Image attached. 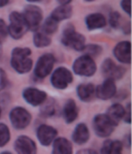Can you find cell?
Listing matches in <instances>:
<instances>
[{
  "mask_svg": "<svg viewBox=\"0 0 132 154\" xmlns=\"http://www.w3.org/2000/svg\"><path fill=\"white\" fill-rule=\"evenodd\" d=\"M85 25L88 30L103 29L107 25V20L101 13H92L85 18Z\"/></svg>",
  "mask_w": 132,
  "mask_h": 154,
  "instance_id": "obj_16",
  "label": "cell"
},
{
  "mask_svg": "<svg viewBox=\"0 0 132 154\" xmlns=\"http://www.w3.org/2000/svg\"><path fill=\"white\" fill-rule=\"evenodd\" d=\"M101 70L106 79L115 80L122 79L126 73V69L122 66L117 65L111 58H106L101 65Z\"/></svg>",
  "mask_w": 132,
  "mask_h": 154,
  "instance_id": "obj_10",
  "label": "cell"
},
{
  "mask_svg": "<svg viewBox=\"0 0 132 154\" xmlns=\"http://www.w3.org/2000/svg\"><path fill=\"white\" fill-rule=\"evenodd\" d=\"M62 117L66 124L73 123L78 117V108L74 100L69 99L62 109Z\"/></svg>",
  "mask_w": 132,
  "mask_h": 154,
  "instance_id": "obj_17",
  "label": "cell"
},
{
  "mask_svg": "<svg viewBox=\"0 0 132 154\" xmlns=\"http://www.w3.org/2000/svg\"><path fill=\"white\" fill-rule=\"evenodd\" d=\"M84 54L90 56L91 57H99V55L103 51V47L99 44H89L86 45L83 51Z\"/></svg>",
  "mask_w": 132,
  "mask_h": 154,
  "instance_id": "obj_27",
  "label": "cell"
},
{
  "mask_svg": "<svg viewBox=\"0 0 132 154\" xmlns=\"http://www.w3.org/2000/svg\"><path fill=\"white\" fill-rule=\"evenodd\" d=\"M124 110V107L122 104L120 103H115L109 107L106 111V116L109 117V119L111 121L115 126H117L120 121L123 120Z\"/></svg>",
  "mask_w": 132,
  "mask_h": 154,
  "instance_id": "obj_21",
  "label": "cell"
},
{
  "mask_svg": "<svg viewBox=\"0 0 132 154\" xmlns=\"http://www.w3.org/2000/svg\"><path fill=\"white\" fill-rule=\"evenodd\" d=\"M115 127V125L109 119L106 114H98L94 117L93 128L99 137H109L114 132Z\"/></svg>",
  "mask_w": 132,
  "mask_h": 154,
  "instance_id": "obj_7",
  "label": "cell"
},
{
  "mask_svg": "<svg viewBox=\"0 0 132 154\" xmlns=\"http://www.w3.org/2000/svg\"><path fill=\"white\" fill-rule=\"evenodd\" d=\"M14 149L18 153L30 154L36 152L37 146L31 138L26 136H20L14 142Z\"/></svg>",
  "mask_w": 132,
  "mask_h": 154,
  "instance_id": "obj_15",
  "label": "cell"
},
{
  "mask_svg": "<svg viewBox=\"0 0 132 154\" xmlns=\"http://www.w3.org/2000/svg\"><path fill=\"white\" fill-rule=\"evenodd\" d=\"M120 27H122L121 29H122V31L124 32V35H130V32H131V28H130V22H126L124 25L120 26Z\"/></svg>",
  "mask_w": 132,
  "mask_h": 154,
  "instance_id": "obj_35",
  "label": "cell"
},
{
  "mask_svg": "<svg viewBox=\"0 0 132 154\" xmlns=\"http://www.w3.org/2000/svg\"><path fill=\"white\" fill-rule=\"evenodd\" d=\"M32 51L28 47H16L12 51L11 66L20 74L29 72L33 67V60L30 58Z\"/></svg>",
  "mask_w": 132,
  "mask_h": 154,
  "instance_id": "obj_1",
  "label": "cell"
},
{
  "mask_svg": "<svg viewBox=\"0 0 132 154\" xmlns=\"http://www.w3.org/2000/svg\"><path fill=\"white\" fill-rule=\"evenodd\" d=\"M72 70L77 75L89 78L95 74L97 71V65L93 57L88 55L83 54L75 59L72 64Z\"/></svg>",
  "mask_w": 132,
  "mask_h": 154,
  "instance_id": "obj_4",
  "label": "cell"
},
{
  "mask_svg": "<svg viewBox=\"0 0 132 154\" xmlns=\"http://www.w3.org/2000/svg\"><path fill=\"white\" fill-rule=\"evenodd\" d=\"M124 115L123 117V121L127 123V124H130L131 123V104L128 103L126 108H124Z\"/></svg>",
  "mask_w": 132,
  "mask_h": 154,
  "instance_id": "obj_32",
  "label": "cell"
},
{
  "mask_svg": "<svg viewBox=\"0 0 132 154\" xmlns=\"http://www.w3.org/2000/svg\"><path fill=\"white\" fill-rule=\"evenodd\" d=\"M51 83L55 88L63 90L68 87L73 81V75L72 72L65 67H59L54 70L51 76Z\"/></svg>",
  "mask_w": 132,
  "mask_h": 154,
  "instance_id": "obj_8",
  "label": "cell"
},
{
  "mask_svg": "<svg viewBox=\"0 0 132 154\" xmlns=\"http://www.w3.org/2000/svg\"><path fill=\"white\" fill-rule=\"evenodd\" d=\"M33 44L37 48H44L51 44V39L50 35L38 29L34 32Z\"/></svg>",
  "mask_w": 132,
  "mask_h": 154,
  "instance_id": "obj_24",
  "label": "cell"
},
{
  "mask_svg": "<svg viewBox=\"0 0 132 154\" xmlns=\"http://www.w3.org/2000/svg\"><path fill=\"white\" fill-rule=\"evenodd\" d=\"M26 1L29 3H37V2H40L41 0H26Z\"/></svg>",
  "mask_w": 132,
  "mask_h": 154,
  "instance_id": "obj_40",
  "label": "cell"
},
{
  "mask_svg": "<svg viewBox=\"0 0 132 154\" xmlns=\"http://www.w3.org/2000/svg\"><path fill=\"white\" fill-rule=\"evenodd\" d=\"M72 141L78 145L87 143L90 138V131L85 123H79L76 125L72 135Z\"/></svg>",
  "mask_w": 132,
  "mask_h": 154,
  "instance_id": "obj_18",
  "label": "cell"
},
{
  "mask_svg": "<svg viewBox=\"0 0 132 154\" xmlns=\"http://www.w3.org/2000/svg\"><path fill=\"white\" fill-rule=\"evenodd\" d=\"M22 14L26 21L29 30L35 32L40 29L43 20V11L40 7L34 4L27 5Z\"/></svg>",
  "mask_w": 132,
  "mask_h": 154,
  "instance_id": "obj_5",
  "label": "cell"
},
{
  "mask_svg": "<svg viewBox=\"0 0 132 154\" xmlns=\"http://www.w3.org/2000/svg\"><path fill=\"white\" fill-rule=\"evenodd\" d=\"M95 86L93 83H81L77 87L78 99L83 102H90L94 99Z\"/></svg>",
  "mask_w": 132,
  "mask_h": 154,
  "instance_id": "obj_20",
  "label": "cell"
},
{
  "mask_svg": "<svg viewBox=\"0 0 132 154\" xmlns=\"http://www.w3.org/2000/svg\"><path fill=\"white\" fill-rule=\"evenodd\" d=\"M8 20H9V25H8V35L13 39L14 40L20 39L29 30L26 21L21 13L18 11H13L10 13Z\"/></svg>",
  "mask_w": 132,
  "mask_h": 154,
  "instance_id": "obj_3",
  "label": "cell"
},
{
  "mask_svg": "<svg viewBox=\"0 0 132 154\" xmlns=\"http://www.w3.org/2000/svg\"><path fill=\"white\" fill-rule=\"evenodd\" d=\"M7 76L5 72L0 68V90H2L7 84Z\"/></svg>",
  "mask_w": 132,
  "mask_h": 154,
  "instance_id": "obj_33",
  "label": "cell"
},
{
  "mask_svg": "<svg viewBox=\"0 0 132 154\" xmlns=\"http://www.w3.org/2000/svg\"><path fill=\"white\" fill-rule=\"evenodd\" d=\"M9 120L15 129L24 130L30 124L32 116L26 109L18 106L10 111Z\"/></svg>",
  "mask_w": 132,
  "mask_h": 154,
  "instance_id": "obj_9",
  "label": "cell"
},
{
  "mask_svg": "<svg viewBox=\"0 0 132 154\" xmlns=\"http://www.w3.org/2000/svg\"><path fill=\"white\" fill-rule=\"evenodd\" d=\"M41 116L44 118H50V117L55 116L57 112V104L56 101L50 98L46 99L45 102L41 104V108L40 109Z\"/></svg>",
  "mask_w": 132,
  "mask_h": 154,
  "instance_id": "obj_25",
  "label": "cell"
},
{
  "mask_svg": "<svg viewBox=\"0 0 132 154\" xmlns=\"http://www.w3.org/2000/svg\"><path fill=\"white\" fill-rule=\"evenodd\" d=\"M22 96L24 100L32 106L41 105L45 102V100L48 98L47 94L45 91L33 87L26 88L25 89H24L22 93Z\"/></svg>",
  "mask_w": 132,
  "mask_h": 154,
  "instance_id": "obj_12",
  "label": "cell"
},
{
  "mask_svg": "<svg viewBox=\"0 0 132 154\" xmlns=\"http://www.w3.org/2000/svg\"><path fill=\"white\" fill-rule=\"evenodd\" d=\"M58 26H59V22L55 20L52 17L49 16L44 20L41 27L42 32H44L48 35H51L57 31Z\"/></svg>",
  "mask_w": 132,
  "mask_h": 154,
  "instance_id": "obj_26",
  "label": "cell"
},
{
  "mask_svg": "<svg viewBox=\"0 0 132 154\" xmlns=\"http://www.w3.org/2000/svg\"><path fill=\"white\" fill-rule=\"evenodd\" d=\"M56 63V58L51 53H45L41 55L34 68V75L38 79H44L51 74Z\"/></svg>",
  "mask_w": 132,
  "mask_h": 154,
  "instance_id": "obj_6",
  "label": "cell"
},
{
  "mask_svg": "<svg viewBox=\"0 0 132 154\" xmlns=\"http://www.w3.org/2000/svg\"><path fill=\"white\" fill-rule=\"evenodd\" d=\"M85 2H87V3H91V2H94L95 0H84Z\"/></svg>",
  "mask_w": 132,
  "mask_h": 154,
  "instance_id": "obj_41",
  "label": "cell"
},
{
  "mask_svg": "<svg viewBox=\"0 0 132 154\" xmlns=\"http://www.w3.org/2000/svg\"><path fill=\"white\" fill-rule=\"evenodd\" d=\"M57 130L54 128L53 126L46 124L39 125L36 130V137L38 141L42 146H50L53 142L55 138L57 137Z\"/></svg>",
  "mask_w": 132,
  "mask_h": 154,
  "instance_id": "obj_14",
  "label": "cell"
},
{
  "mask_svg": "<svg viewBox=\"0 0 132 154\" xmlns=\"http://www.w3.org/2000/svg\"><path fill=\"white\" fill-rule=\"evenodd\" d=\"M9 0H0V8H3L8 4Z\"/></svg>",
  "mask_w": 132,
  "mask_h": 154,
  "instance_id": "obj_39",
  "label": "cell"
},
{
  "mask_svg": "<svg viewBox=\"0 0 132 154\" xmlns=\"http://www.w3.org/2000/svg\"><path fill=\"white\" fill-rule=\"evenodd\" d=\"M10 140V131L7 125L0 123V147L4 146Z\"/></svg>",
  "mask_w": 132,
  "mask_h": 154,
  "instance_id": "obj_29",
  "label": "cell"
},
{
  "mask_svg": "<svg viewBox=\"0 0 132 154\" xmlns=\"http://www.w3.org/2000/svg\"><path fill=\"white\" fill-rule=\"evenodd\" d=\"M113 54L120 63L130 64L131 63V43L128 41L117 43L113 49Z\"/></svg>",
  "mask_w": 132,
  "mask_h": 154,
  "instance_id": "obj_13",
  "label": "cell"
},
{
  "mask_svg": "<svg viewBox=\"0 0 132 154\" xmlns=\"http://www.w3.org/2000/svg\"><path fill=\"white\" fill-rule=\"evenodd\" d=\"M1 115H2V108H1V106H0V117H1Z\"/></svg>",
  "mask_w": 132,
  "mask_h": 154,
  "instance_id": "obj_43",
  "label": "cell"
},
{
  "mask_svg": "<svg viewBox=\"0 0 132 154\" xmlns=\"http://www.w3.org/2000/svg\"><path fill=\"white\" fill-rule=\"evenodd\" d=\"M131 137H130V134H128V136H126L125 137V142H126V145L128 147H130L131 146Z\"/></svg>",
  "mask_w": 132,
  "mask_h": 154,
  "instance_id": "obj_37",
  "label": "cell"
},
{
  "mask_svg": "<svg viewBox=\"0 0 132 154\" xmlns=\"http://www.w3.org/2000/svg\"><path fill=\"white\" fill-rule=\"evenodd\" d=\"M58 4L60 5H66V4H69L72 1V0H57Z\"/></svg>",
  "mask_w": 132,
  "mask_h": 154,
  "instance_id": "obj_38",
  "label": "cell"
},
{
  "mask_svg": "<svg viewBox=\"0 0 132 154\" xmlns=\"http://www.w3.org/2000/svg\"><path fill=\"white\" fill-rule=\"evenodd\" d=\"M2 55V48H1V44H0V57Z\"/></svg>",
  "mask_w": 132,
  "mask_h": 154,
  "instance_id": "obj_42",
  "label": "cell"
},
{
  "mask_svg": "<svg viewBox=\"0 0 132 154\" xmlns=\"http://www.w3.org/2000/svg\"><path fill=\"white\" fill-rule=\"evenodd\" d=\"M120 7L126 14L131 16V0H121Z\"/></svg>",
  "mask_w": 132,
  "mask_h": 154,
  "instance_id": "obj_31",
  "label": "cell"
},
{
  "mask_svg": "<svg viewBox=\"0 0 132 154\" xmlns=\"http://www.w3.org/2000/svg\"><path fill=\"white\" fill-rule=\"evenodd\" d=\"M78 153H97V151L93 150L92 148H84L78 151Z\"/></svg>",
  "mask_w": 132,
  "mask_h": 154,
  "instance_id": "obj_36",
  "label": "cell"
},
{
  "mask_svg": "<svg viewBox=\"0 0 132 154\" xmlns=\"http://www.w3.org/2000/svg\"><path fill=\"white\" fill-rule=\"evenodd\" d=\"M51 144L54 154H71L73 152L72 142L65 137H56Z\"/></svg>",
  "mask_w": 132,
  "mask_h": 154,
  "instance_id": "obj_19",
  "label": "cell"
},
{
  "mask_svg": "<svg viewBox=\"0 0 132 154\" xmlns=\"http://www.w3.org/2000/svg\"><path fill=\"white\" fill-rule=\"evenodd\" d=\"M127 96H128V92L125 91V90H120V92L116 91L115 97L117 98L119 100H123L124 99H126Z\"/></svg>",
  "mask_w": 132,
  "mask_h": 154,
  "instance_id": "obj_34",
  "label": "cell"
},
{
  "mask_svg": "<svg viewBox=\"0 0 132 154\" xmlns=\"http://www.w3.org/2000/svg\"><path fill=\"white\" fill-rule=\"evenodd\" d=\"M124 144L120 140L108 139L103 142L100 153L103 154H120L123 151Z\"/></svg>",
  "mask_w": 132,
  "mask_h": 154,
  "instance_id": "obj_22",
  "label": "cell"
},
{
  "mask_svg": "<svg viewBox=\"0 0 132 154\" xmlns=\"http://www.w3.org/2000/svg\"><path fill=\"white\" fill-rule=\"evenodd\" d=\"M121 14L118 11H112L109 15V25L112 29H119L121 26Z\"/></svg>",
  "mask_w": 132,
  "mask_h": 154,
  "instance_id": "obj_28",
  "label": "cell"
},
{
  "mask_svg": "<svg viewBox=\"0 0 132 154\" xmlns=\"http://www.w3.org/2000/svg\"><path fill=\"white\" fill-rule=\"evenodd\" d=\"M8 35V25L3 19L0 18V44H2V42L6 39Z\"/></svg>",
  "mask_w": 132,
  "mask_h": 154,
  "instance_id": "obj_30",
  "label": "cell"
},
{
  "mask_svg": "<svg viewBox=\"0 0 132 154\" xmlns=\"http://www.w3.org/2000/svg\"><path fill=\"white\" fill-rule=\"evenodd\" d=\"M116 91L115 81L112 79H106L95 88V96L101 100H109L115 97Z\"/></svg>",
  "mask_w": 132,
  "mask_h": 154,
  "instance_id": "obj_11",
  "label": "cell"
},
{
  "mask_svg": "<svg viewBox=\"0 0 132 154\" xmlns=\"http://www.w3.org/2000/svg\"><path fill=\"white\" fill-rule=\"evenodd\" d=\"M61 42L63 46L70 47L72 50L83 51L86 46V38L75 29L74 25L69 23L63 28Z\"/></svg>",
  "mask_w": 132,
  "mask_h": 154,
  "instance_id": "obj_2",
  "label": "cell"
},
{
  "mask_svg": "<svg viewBox=\"0 0 132 154\" xmlns=\"http://www.w3.org/2000/svg\"><path fill=\"white\" fill-rule=\"evenodd\" d=\"M72 13H73L72 7L69 4L60 5L56 8H54L50 16L52 17L55 20L60 23L61 21L70 19L72 15Z\"/></svg>",
  "mask_w": 132,
  "mask_h": 154,
  "instance_id": "obj_23",
  "label": "cell"
}]
</instances>
